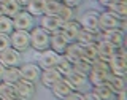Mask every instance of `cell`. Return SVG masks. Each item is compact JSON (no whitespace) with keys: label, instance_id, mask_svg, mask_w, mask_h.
<instances>
[{"label":"cell","instance_id":"cell-34","mask_svg":"<svg viewBox=\"0 0 127 100\" xmlns=\"http://www.w3.org/2000/svg\"><path fill=\"white\" fill-rule=\"evenodd\" d=\"M3 14H5V11H3V3L0 2V16H3Z\"/></svg>","mask_w":127,"mask_h":100},{"label":"cell","instance_id":"cell-3","mask_svg":"<svg viewBox=\"0 0 127 100\" xmlns=\"http://www.w3.org/2000/svg\"><path fill=\"white\" fill-rule=\"evenodd\" d=\"M33 26H35V18L26 8H22L18 14L13 16V29H16V30H27L29 32Z\"/></svg>","mask_w":127,"mask_h":100},{"label":"cell","instance_id":"cell-15","mask_svg":"<svg viewBox=\"0 0 127 100\" xmlns=\"http://www.w3.org/2000/svg\"><path fill=\"white\" fill-rule=\"evenodd\" d=\"M64 57L68 59L71 64H76L79 59H83V46L78 45L76 41H71L68 43V46L65 48V51H64Z\"/></svg>","mask_w":127,"mask_h":100},{"label":"cell","instance_id":"cell-18","mask_svg":"<svg viewBox=\"0 0 127 100\" xmlns=\"http://www.w3.org/2000/svg\"><path fill=\"white\" fill-rule=\"evenodd\" d=\"M114 51H116V46L111 45L110 41H106V40H103V38H102V41H97V53H98V57L103 59V61L108 62V59L114 54Z\"/></svg>","mask_w":127,"mask_h":100},{"label":"cell","instance_id":"cell-13","mask_svg":"<svg viewBox=\"0 0 127 100\" xmlns=\"http://www.w3.org/2000/svg\"><path fill=\"white\" fill-rule=\"evenodd\" d=\"M64 21L59 16H49V14H43L41 16V21H40V27H43L46 32L53 33V32L61 30Z\"/></svg>","mask_w":127,"mask_h":100},{"label":"cell","instance_id":"cell-23","mask_svg":"<svg viewBox=\"0 0 127 100\" xmlns=\"http://www.w3.org/2000/svg\"><path fill=\"white\" fill-rule=\"evenodd\" d=\"M3 11H5L6 16H10V18H13L14 14H18L19 11L22 10V6L19 5L18 0H3Z\"/></svg>","mask_w":127,"mask_h":100},{"label":"cell","instance_id":"cell-21","mask_svg":"<svg viewBox=\"0 0 127 100\" xmlns=\"http://www.w3.org/2000/svg\"><path fill=\"white\" fill-rule=\"evenodd\" d=\"M106 10L113 11L118 18L126 19L127 18V0H116V2H113Z\"/></svg>","mask_w":127,"mask_h":100},{"label":"cell","instance_id":"cell-12","mask_svg":"<svg viewBox=\"0 0 127 100\" xmlns=\"http://www.w3.org/2000/svg\"><path fill=\"white\" fill-rule=\"evenodd\" d=\"M79 30H81V26H79V22L75 21V19L65 21V22L62 24V27H61V32L64 33V37L68 40V43H71V41L76 40Z\"/></svg>","mask_w":127,"mask_h":100},{"label":"cell","instance_id":"cell-8","mask_svg":"<svg viewBox=\"0 0 127 100\" xmlns=\"http://www.w3.org/2000/svg\"><path fill=\"white\" fill-rule=\"evenodd\" d=\"M19 71H21V78L32 81L35 84L38 83L40 75H41V68L38 67V64H33V62H22L19 65Z\"/></svg>","mask_w":127,"mask_h":100},{"label":"cell","instance_id":"cell-30","mask_svg":"<svg viewBox=\"0 0 127 100\" xmlns=\"http://www.w3.org/2000/svg\"><path fill=\"white\" fill-rule=\"evenodd\" d=\"M61 2L64 3V5H67V6L76 8V6H79V3H81V0H61Z\"/></svg>","mask_w":127,"mask_h":100},{"label":"cell","instance_id":"cell-5","mask_svg":"<svg viewBox=\"0 0 127 100\" xmlns=\"http://www.w3.org/2000/svg\"><path fill=\"white\" fill-rule=\"evenodd\" d=\"M59 57L61 54H57L56 51H53L51 48L48 49H43L38 53V67L41 70H46V68H56L59 62Z\"/></svg>","mask_w":127,"mask_h":100},{"label":"cell","instance_id":"cell-10","mask_svg":"<svg viewBox=\"0 0 127 100\" xmlns=\"http://www.w3.org/2000/svg\"><path fill=\"white\" fill-rule=\"evenodd\" d=\"M62 76H64V75L57 68H46V70H41V75H40V79H38V81L41 83L45 87L51 89V87H53Z\"/></svg>","mask_w":127,"mask_h":100},{"label":"cell","instance_id":"cell-22","mask_svg":"<svg viewBox=\"0 0 127 100\" xmlns=\"http://www.w3.org/2000/svg\"><path fill=\"white\" fill-rule=\"evenodd\" d=\"M0 99H3V100H14V99H18L14 84H8V83L0 81Z\"/></svg>","mask_w":127,"mask_h":100},{"label":"cell","instance_id":"cell-27","mask_svg":"<svg viewBox=\"0 0 127 100\" xmlns=\"http://www.w3.org/2000/svg\"><path fill=\"white\" fill-rule=\"evenodd\" d=\"M56 68H57V70L64 75V76H65V75L68 73L71 68H73V64H71L68 59H65V57L61 54V57H59V62H57V65H56Z\"/></svg>","mask_w":127,"mask_h":100},{"label":"cell","instance_id":"cell-2","mask_svg":"<svg viewBox=\"0 0 127 100\" xmlns=\"http://www.w3.org/2000/svg\"><path fill=\"white\" fill-rule=\"evenodd\" d=\"M10 45L19 53H26L30 48V37L27 30H13L10 33Z\"/></svg>","mask_w":127,"mask_h":100},{"label":"cell","instance_id":"cell-17","mask_svg":"<svg viewBox=\"0 0 127 100\" xmlns=\"http://www.w3.org/2000/svg\"><path fill=\"white\" fill-rule=\"evenodd\" d=\"M64 78H65L67 81H68L70 84L73 86V89H78V87H81L83 84H86V83H87V75L81 73V71H78L76 68H71Z\"/></svg>","mask_w":127,"mask_h":100},{"label":"cell","instance_id":"cell-20","mask_svg":"<svg viewBox=\"0 0 127 100\" xmlns=\"http://www.w3.org/2000/svg\"><path fill=\"white\" fill-rule=\"evenodd\" d=\"M45 5H46V0H29V3L24 8L33 18H38V16H43V13H45Z\"/></svg>","mask_w":127,"mask_h":100},{"label":"cell","instance_id":"cell-9","mask_svg":"<svg viewBox=\"0 0 127 100\" xmlns=\"http://www.w3.org/2000/svg\"><path fill=\"white\" fill-rule=\"evenodd\" d=\"M14 89H16V95H18V99H32L35 95L37 87H35V83L21 78L14 84Z\"/></svg>","mask_w":127,"mask_h":100},{"label":"cell","instance_id":"cell-4","mask_svg":"<svg viewBox=\"0 0 127 100\" xmlns=\"http://www.w3.org/2000/svg\"><path fill=\"white\" fill-rule=\"evenodd\" d=\"M78 22H79V26H81V29L91 32V33H95V35L100 33V27H98V13L97 11H94V10L86 11Z\"/></svg>","mask_w":127,"mask_h":100},{"label":"cell","instance_id":"cell-24","mask_svg":"<svg viewBox=\"0 0 127 100\" xmlns=\"http://www.w3.org/2000/svg\"><path fill=\"white\" fill-rule=\"evenodd\" d=\"M75 41H76L78 45L84 46V45H89V43H92V41H97V35H95V33H91V32H87L84 29H81Z\"/></svg>","mask_w":127,"mask_h":100},{"label":"cell","instance_id":"cell-29","mask_svg":"<svg viewBox=\"0 0 127 100\" xmlns=\"http://www.w3.org/2000/svg\"><path fill=\"white\" fill-rule=\"evenodd\" d=\"M8 46H11V45H10V35L0 33V53H2L3 49H6Z\"/></svg>","mask_w":127,"mask_h":100},{"label":"cell","instance_id":"cell-33","mask_svg":"<svg viewBox=\"0 0 127 100\" xmlns=\"http://www.w3.org/2000/svg\"><path fill=\"white\" fill-rule=\"evenodd\" d=\"M3 70H5V65H3L2 61H0V78H2V75H3Z\"/></svg>","mask_w":127,"mask_h":100},{"label":"cell","instance_id":"cell-26","mask_svg":"<svg viewBox=\"0 0 127 100\" xmlns=\"http://www.w3.org/2000/svg\"><path fill=\"white\" fill-rule=\"evenodd\" d=\"M13 30H14L13 29V18H10V16H6V14L0 16V33L10 35Z\"/></svg>","mask_w":127,"mask_h":100},{"label":"cell","instance_id":"cell-11","mask_svg":"<svg viewBox=\"0 0 127 100\" xmlns=\"http://www.w3.org/2000/svg\"><path fill=\"white\" fill-rule=\"evenodd\" d=\"M67 46H68V40L64 37V33L61 30L49 33V48L53 51H56L57 54H64Z\"/></svg>","mask_w":127,"mask_h":100},{"label":"cell","instance_id":"cell-14","mask_svg":"<svg viewBox=\"0 0 127 100\" xmlns=\"http://www.w3.org/2000/svg\"><path fill=\"white\" fill-rule=\"evenodd\" d=\"M51 91H53V94L57 99H67L70 95V92H71V91H75V89H73V86H71L70 83L62 76L53 87H51Z\"/></svg>","mask_w":127,"mask_h":100},{"label":"cell","instance_id":"cell-1","mask_svg":"<svg viewBox=\"0 0 127 100\" xmlns=\"http://www.w3.org/2000/svg\"><path fill=\"white\" fill-rule=\"evenodd\" d=\"M29 37H30V48H33L37 53L49 48V32H46L43 27L33 26L29 30Z\"/></svg>","mask_w":127,"mask_h":100},{"label":"cell","instance_id":"cell-35","mask_svg":"<svg viewBox=\"0 0 127 100\" xmlns=\"http://www.w3.org/2000/svg\"><path fill=\"white\" fill-rule=\"evenodd\" d=\"M0 2H3V0H0Z\"/></svg>","mask_w":127,"mask_h":100},{"label":"cell","instance_id":"cell-28","mask_svg":"<svg viewBox=\"0 0 127 100\" xmlns=\"http://www.w3.org/2000/svg\"><path fill=\"white\" fill-rule=\"evenodd\" d=\"M57 16L62 19L64 22H65V21H70V19H75V8L67 6V5H64V3H62L61 11H59V14H57Z\"/></svg>","mask_w":127,"mask_h":100},{"label":"cell","instance_id":"cell-25","mask_svg":"<svg viewBox=\"0 0 127 100\" xmlns=\"http://www.w3.org/2000/svg\"><path fill=\"white\" fill-rule=\"evenodd\" d=\"M62 2L61 0H46L45 5V13L43 14H49V16H57L59 11H61Z\"/></svg>","mask_w":127,"mask_h":100},{"label":"cell","instance_id":"cell-16","mask_svg":"<svg viewBox=\"0 0 127 100\" xmlns=\"http://www.w3.org/2000/svg\"><path fill=\"white\" fill-rule=\"evenodd\" d=\"M103 40H106V41H110L111 45L114 46H122V43H124V32L119 30V29H113V30H100Z\"/></svg>","mask_w":127,"mask_h":100},{"label":"cell","instance_id":"cell-31","mask_svg":"<svg viewBox=\"0 0 127 100\" xmlns=\"http://www.w3.org/2000/svg\"><path fill=\"white\" fill-rule=\"evenodd\" d=\"M113 2H116V0H98V3H100L102 6H105V8H108Z\"/></svg>","mask_w":127,"mask_h":100},{"label":"cell","instance_id":"cell-19","mask_svg":"<svg viewBox=\"0 0 127 100\" xmlns=\"http://www.w3.org/2000/svg\"><path fill=\"white\" fill-rule=\"evenodd\" d=\"M19 79H21V71H19V67H5L0 81L8 83V84H16Z\"/></svg>","mask_w":127,"mask_h":100},{"label":"cell","instance_id":"cell-32","mask_svg":"<svg viewBox=\"0 0 127 100\" xmlns=\"http://www.w3.org/2000/svg\"><path fill=\"white\" fill-rule=\"evenodd\" d=\"M18 2H19V5H21V6L24 8V6L27 5V3H29V0H18Z\"/></svg>","mask_w":127,"mask_h":100},{"label":"cell","instance_id":"cell-7","mask_svg":"<svg viewBox=\"0 0 127 100\" xmlns=\"http://www.w3.org/2000/svg\"><path fill=\"white\" fill-rule=\"evenodd\" d=\"M0 61L5 67H19L22 64V53H19L13 46H8L0 53Z\"/></svg>","mask_w":127,"mask_h":100},{"label":"cell","instance_id":"cell-6","mask_svg":"<svg viewBox=\"0 0 127 100\" xmlns=\"http://www.w3.org/2000/svg\"><path fill=\"white\" fill-rule=\"evenodd\" d=\"M119 26H121V18H118L113 11L106 10L103 13H98V27H100V30L119 29Z\"/></svg>","mask_w":127,"mask_h":100}]
</instances>
